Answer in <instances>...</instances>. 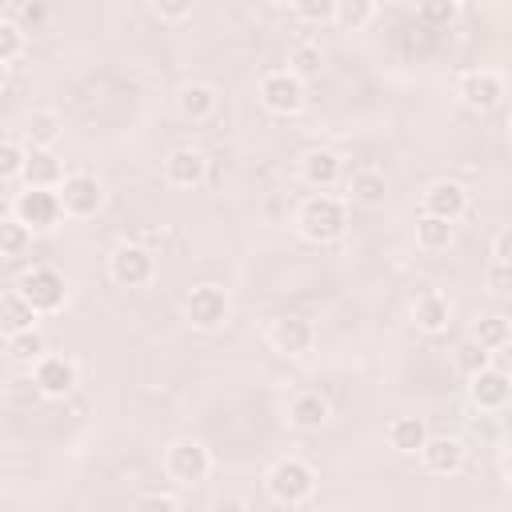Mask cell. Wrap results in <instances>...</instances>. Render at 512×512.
<instances>
[{
    "mask_svg": "<svg viewBox=\"0 0 512 512\" xmlns=\"http://www.w3.org/2000/svg\"><path fill=\"white\" fill-rule=\"evenodd\" d=\"M300 240L308 244H332L348 232V204L344 196H332V192H312L296 204V216H292Z\"/></svg>",
    "mask_w": 512,
    "mask_h": 512,
    "instance_id": "1",
    "label": "cell"
},
{
    "mask_svg": "<svg viewBox=\"0 0 512 512\" xmlns=\"http://www.w3.org/2000/svg\"><path fill=\"white\" fill-rule=\"evenodd\" d=\"M264 492L272 504L280 508H300L316 496V468L300 456H280L268 472H264Z\"/></svg>",
    "mask_w": 512,
    "mask_h": 512,
    "instance_id": "2",
    "label": "cell"
},
{
    "mask_svg": "<svg viewBox=\"0 0 512 512\" xmlns=\"http://www.w3.org/2000/svg\"><path fill=\"white\" fill-rule=\"evenodd\" d=\"M16 292L28 300V308L36 316H56L68 304V276L60 268H52V264H32V268L20 272Z\"/></svg>",
    "mask_w": 512,
    "mask_h": 512,
    "instance_id": "3",
    "label": "cell"
},
{
    "mask_svg": "<svg viewBox=\"0 0 512 512\" xmlns=\"http://www.w3.org/2000/svg\"><path fill=\"white\" fill-rule=\"evenodd\" d=\"M164 476L180 488H196L212 476V452L196 436H180L164 448Z\"/></svg>",
    "mask_w": 512,
    "mask_h": 512,
    "instance_id": "4",
    "label": "cell"
},
{
    "mask_svg": "<svg viewBox=\"0 0 512 512\" xmlns=\"http://www.w3.org/2000/svg\"><path fill=\"white\" fill-rule=\"evenodd\" d=\"M256 100L264 112L272 116H296L308 100V88L304 80H296L288 68H268L260 80H256Z\"/></svg>",
    "mask_w": 512,
    "mask_h": 512,
    "instance_id": "5",
    "label": "cell"
},
{
    "mask_svg": "<svg viewBox=\"0 0 512 512\" xmlns=\"http://www.w3.org/2000/svg\"><path fill=\"white\" fill-rule=\"evenodd\" d=\"M56 200H60L64 220H92L104 208L108 192H104L100 176H92V172H68L60 180V188H56Z\"/></svg>",
    "mask_w": 512,
    "mask_h": 512,
    "instance_id": "6",
    "label": "cell"
},
{
    "mask_svg": "<svg viewBox=\"0 0 512 512\" xmlns=\"http://www.w3.org/2000/svg\"><path fill=\"white\" fill-rule=\"evenodd\" d=\"M108 276L120 288H148L156 280V256L140 240H124L108 252Z\"/></svg>",
    "mask_w": 512,
    "mask_h": 512,
    "instance_id": "7",
    "label": "cell"
},
{
    "mask_svg": "<svg viewBox=\"0 0 512 512\" xmlns=\"http://www.w3.org/2000/svg\"><path fill=\"white\" fill-rule=\"evenodd\" d=\"M228 316H232V296L220 284H196L184 296V320L196 332H216V328L228 324Z\"/></svg>",
    "mask_w": 512,
    "mask_h": 512,
    "instance_id": "8",
    "label": "cell"
},
{
    "mask_svg": "<svg viewBox=\"0 0 512 512\" xmlns=\"http://www.w3.org/2000/svg\"><path fill=\"white\" fill-rule=\"evenodd\" d=\"M32 384L44 400H64L72 396V388L80 384V368L76 360H68L64 352H44L36 364H32Z\"/></svg>",
    "mask_w": 512,
    "mask_h": 512,
    "instance_id": "9",
    "label": "cell"
},
{
    "mask_svg": "<svg viewBox=\"0 0 512 512\" xmlns=\"http://www.w3.org/2000/svg\"><path fill=\"white\" fill-rule=\"evenodd\" d=\"M468 384V404L476 408V412H484V416H496V412H504L508 408V396H512V380H508V372L504 368H496V364H488V368H480V372H472V376H464Z\"/></svg>",
    "mask_w": 512,
    "mask_h": 512,
    "instance_id": "10",
    "label": "cell"
},
{
    "mask_svg": "<svg viewBox=\"0 0 512 512\" xmlns=\"http://www.w3.org/2000/svg\"><path fill=\"white\" fill-rule=\"evenodd\" d=\"M456 96L472 112H492L504 100V72H496V68H468L456 80Z\"/></svg>",
    "mask_w": 512,
    "mask_h": 512,
    "instance_id": "11",
    "label": "cell"
},
{
    "mask_svg": "<svg viewBox=\"0 0 512 512\" xmlns=\"http://www.w3.org/2000/svg\"><path fill=\"white\" fill-rule=\"evenodd\" d=\"M268 348L276 352V356H284V360H300V356H308L312 348H316V328H312V320H304V316H276L272 324H268Z\"/></svg>",
    "mask_w": 512,
    "mask_h": 512,
    "instance_id": "12",
    "label": "cell"
},
{
    "mask_svg": "<svg viewBox=\"0 0 512 512\" xmlns=\"http://www.w3.org/2000/svg\"><path fill=\"white\" fill-rule=\"evenodd\" d=\"M12 216H16L32 236H36V232H48V228H56V224L64 220L56 192H44V188H24V192H16Z\"/></svg>",
    "mask_w": 512,
    "mask_h": 512,
    "instance_id": "13",
    "label": "cell"
},
{
    "mask_svg": "<svg viewBox=\"0 0 512 512\" xmlns=\"http://www.w3.org/2000/svg\"><path fill=\"white\" fill-rule=\"evenodd\" d=\"M208 180V156L192 144H180L164 156V184L168 188H180V192H192Z\"/></svg>",
    "mask_w": 512,
    "mask_h": 512,
    "instance_id": "14",
    "label": "cell"
},
{
    "mask_svg": "<svg viewBox=\"0 0 512 512\" xmlns=\"http://www.w3.org/2000/svg\"><path fill=\"white\" fill-rule=\"evenodd\" d=\"M464 212H468V188L456 180H432L420 192V216H436V220L456 224Z\"/></svg>",
    "mask_w": 512,
    "mask_h": 512,
    "instance_id": "15",
    "label": "cell"
},
{
    "mask_svg": "<svg viewBox=\"0 0 512 512\" xmlns=\"http://www.w3.org/2000/svg\"><path fill=\"white\" fill-rule=\"evenodd\" d=\"M416 456H420V468L428 476H456V472H464L468 448L460 436H428Z\"/></svg>",
    "mask_w": 512,
    "mask_h": 512,
    "instance_id": "16",
    "label": "cell"
},
{
    "mask_svg": "<svg viewBox=\"0 0 512 512\" xmlns=\"http://www.w3.org/2000/svg\"><path fill=\"white\" fill-rule=\"evenodd\" d=\"M340 172H344V160L340 152L332 148H308L300 160H296V176L312 188V192H328L340 184Z\"/></svg>",
    "mask_w": 512,
    "mask_h": 512,
    "instance_id": "17",
    "label": "cell"
},
{
    "mask_svg": "<svg viewBox=\"0 0 512 512\" xmlns=\"http://www.w3.org/2000/svg\"><path fill=\"white\" fill-rule=\"evenodd\" d=\"M216 108H220V88H216V84H204V80L180 84V92H176V112H180V120L204 124V120L216 116Z\"/></svg>",
    "mask_w": 512,
    "mask_h": 512,
    "instance_id": "18",
    "label": "cell"
},
{
    "mask_svg": "<svg viewBox=\"0 0 512 512\" xmlns=\"http://www.w3.org/2000/svg\"><path fill=\"white\" fill-rule=\"evenodd\" d=\"M64 176H68V172H64V164H60V156H56V152L24 148V172H20L24 188H44V192H56Z\"/></svg>",
    "mask_w": 512,
    "mask_h": 512,
    "instance_id": "19",
    "label": "cell"
},
{
    "mask_svg": "<svg viewBox=\"0 0 512 512\" xmlns=\"http://www.w3.org/2000/svg\"><path fill=\"white\" fill-rule=\"evenodd\" d=\"M412 324H416V332H424V336L444 332V328L452 324V300H448L444 292H436V288L420 292V296L412 300Z\"/></svg>",
    "mask_w": 512,
    "mask_h": 512,
    "instance_id": "20",
    "label": "cell"
},
{
    "mask_svg": "<svg viewBox=\"0 0 512 512\" xmlns=\"http://www.w3.org/2000/svg\"><path fill=\"white\" fill-rule=\"evenodd\" d=\"M388 200V180L384 172L376 168H356L344 184V204H356V208H384Z\"/></svg>",
    "mask_w": 512,
    "mask_h": 512,
    "instance_id": "21",
    "label": "cell"
},
{
    "mask_svg": "<svg viewBox=\"0 0 512 512\" xmlns=\"http://www.w3.org/2000/svg\"><path fill=\"white\" fill-rule=\"evenodd\" d=\"M328 420H332L328 396H320V392H296V396H292V404H288V424H292L296 432H320Z\"/></svg>",
    "mask_w": 512,
    "mask_h": 512,
    "instance_id": "22",
    "label": "cell"
},
{
    "mask_svg": "<svg viewBox=\"0 0 512 512\" xmlns=\"http://www.w3.org/2000/svg\"><path fill=\"white\" fill-rule=\"evenodd\" d=\"M428 436H432V432H428L424 416H392V420L384 424V440H388V448L400 452V456H416Z\"/></svg>",
    "mask_w": 512,
    "mask_h": 512,
    "instance_id": "23",
    "label": "cell"
},
{
    "mask_svg": "<svg viewBox=\"0 0 512 512\" xmlns=\"http://www.w3.org/2000/svg\"><path fill=\"white\" fill-rule=\"evenodd\" d=\"M60 136H64V120H60L56 108H32L28 112V120H24V148L52 152Z\"/></svg>",
    "mask_w": 512,
    "mask_h": 512,
    "instance_id": "24",
    "label": "cell"
},
{
    "mask_svg": "<svg viewBox=\"0 0 512 512\" xmlns=\"http://www.w3.org/2000/svg\"><path fill=\"white\" fill-rule=\"evenodd\" d=\"M28 328H40V316L28 308V300L20 292H0V336L8 340Z\"/></svg>",
    "mask_w": 512,
    "mask_h": 512,
    "instance_id": "25",
    "label": "cell"
},
{
    "mask_svg": "<svg viewBox=\"0 0 512 512\" xmlns=\"http://www.w3.org/2000/svg\"><path fill=\"white\" fill-rule=\"evenodd\" d=\"M468 340H476L484 352H500V348H508V340H512V324H508V316H504V312L476 316V324H472Z\"/></svg>",
    "mask_w": 512,
    "mask_h": 512,
    "instance_id": "26",
    "label": "cell"
},
{
    "mask_svg": "<svg viewBox=\"0 0 512 512\" xmlns=\"http://www.w3.org/2000/svg\"><path fill=\"white\" fill-rule=\"evenodd\" d=\"M320 68H324V48L316 44V40H296L292 48H288V72L296 76V80H312V76H320Z\"/></svg>",
    "mask_w": 512,
    "mask_h": 512,
    "instance_id": "27",
    "label": "cell"
},
{
    "mask_svg": "<svg viewBox=\"0 0 512 512\" xmlns=\"http://www.w3.org/2000/svg\"><path fill=\"white\" fill-rule=\"evenodd\" d=\"M376 4L372 0H336L332 4V24L336 28H344V32H360L364 24H372L376 20Z\"/></svg>",
    "mask_w": 512,
    "mask_h": 512,
    "instance_id": "28",
    "label": "cell"
},
{
    "mask_svg": "<svg viewBox=\"0 0 512 512\" xmlns=\"http://www.w3.org/2000/svg\"><path fill=\"white\" fill-rule=\"evenodd\" d=\"M456 236V224L436 220V216H416V248L424 252H444Z\"/></svg>",
    "mask_w": 512,
    "mask_h": 512,
    "instance_id": "29",
    "label": "cell"
},
{
    "mask_svg": "<svg viewBox=\"0 0 512 512\" xmlns=\"http://www.w3.org/2000/svg\"><path fill=\"white\" fill-rule=\"evenodd\" d=\"M28 248H32V232L12 212L0 216V260H20L28 256Z\"/></svg>",
    "mask_w": 512,
    "mask_h": 512,
    "instance_id": "30",
    "label": "cell"
},
{
    "mask_svg": "<svg viewBox=\"0 0 512 512\" xmlns=\"http://www.w3.org/2000/svg\"><path fill=\"white\" fill-rule=\"evenodd\" d=\"M44 352H48V340H44V332H40V328H28V332L8 336V356H12L16 364H28V368H32Z\"/></svg>",
    "mask_w": 512,
    "mask_h": 512,
    "instance_id": "31",
    "label": "cell"
},
{
    "mask_svg": "<svg viewBox=\"0 0 512 512\" xmlns=\"http://www.w3.org/2000/svg\"><path fill=\"white\" fill-rule=\"evenodd\" d=\"M28 48V32L12 20V16H0V64L8 68L12 60H20Z\"/></svg>",
    "mask_w": 512,
    "mask_h": 512,
    "instance_id": "32",
    "label": "cell"
},
{
    "mask_svg": "<svg viewBox=\"0 0 512 512\" xmlns=\"http://www.w3.org/2000/svg\"><path fill=\"white\" fill-rule=\"evenodd\" d=\"M452 364H456V372L460 376H472V372H480V368H488L492 364V352H484L476 340H460L456 348H452Z\"/></svg>",
    "mask_w": 512,
    "mask_h": 512,
    "instance_id": "33",
    "label": "cell"
},
{
    "mask_svg": "<svg viewBox=\"0 0 512 512\" xmlns=\"http://www.w3.org/2000/svg\"><path fill=\"white\" fill-rule=\"evenodd\" d=\"M456 16H460V4L456 0H428V4L416 8V20L424 28H448Z\"/></svg>",
    "mask_w": 512,
    "mask_h": 512,
    "instance_id": "34",
    "label": "cell"
},
{
    "mask_svg": "<svg viewBox=\"0 0 512 512\" xmlns=\"http://www.w3.org/2000/svg\"><path fill=\"white\" fill-rule=\"evenodd\" d=\"M288 16H296L300 24L324 28V24H332V4L328 0H296V4H288Z\"/></svg>",
    "mask_w": 512,
    "mask_h": 512,
    "instance_id": "35",
    "label": "cell"
},
{
    "mask_svg": "<svg viewBox=\"0 0 512 512\" xmlns=\"http://www.w3.org/2000/svg\"><path fill=\"white\" fill-rule=\"evenodd\" d=\"M20 172H24V144L0 140V184L20 180Z\"/></svg>",
    "mask_w": 512,
    "mask_h": 512,
    "instance_id": "36",
    "label": "cell"
},
{
    "mask_svg": "<svg viewBox=\"0 0 512 512\" xmlns=\"http://www.w3.org/2000/svg\"><path fill=\"white\" fill-rule=\"evenodd\" d=\"M484 288L492 300H508L512 292V264H488L484 268Z\"/></svg>",
    "mask_w": 512,
    "mask_h": 512,
    "instance_id": "37",
    "label": "cell"
},
{
    "mask_svg": "<svg viewBox=\"0 0 512 512\" xmlns=\"http://www.w3.org/2000/svg\"><path fill=\"white\" fill-rule=\"evenodd\" d=\"M128 512H180V500L168 496V492H144V496L132 500Z\"/></svg>",
    "mask_w": 512,
    "mask_h": 512,
    "instance_id": "38",
    "label": "cell"
},
{
    "mask_svg": "<svg viewBox=\"0 0 512 512\" xmlns=\"http://www.w3.org/2000/svg\"><path fill=\"white\" fill-rule=\"evenodd\" d=\"M148 12H152L156 20H164V24H176V20H188V16H192V0H180V4L156 0V4H148Z\"/></svg>",
    "mask_w": 512,
    "mask_h": 512,
    "instance_id": "39",
    "label": "cell"
},
{
    "mask_svg": "<svg viewBox=\"0 0 512 512\" xmlns=\"http://www.w3.org/2000/svg\"><path fill=\"white\" fill-rule=\"evenodd\" d=\"M508 248H512V228L504 224V228H496V236H492V260H488V264H512Z\"/></svg>",
    "mask_w": 512,
    "mask_h": 512,
    "instance_id": "40",
    "label": "cell"
},
{
    "mask_svg": "<svg viewBox=\"0 0 512 512\" xmlns=\"http://www.w3.org/2000/svg\"><path fill=\"white\" fill-rule=\"evenodd\" d=\"M44 16H48V8H44V4H20V8H16V16H12V20H16V24H20V28H24V32H28V24H32V28H36V24H40V20H44Z\"/></svg>",
    "mask_w": 512,
    "mask_h": 512,
    "instance_id": "41",
    "label": "cell"
},
{
    "mask_svg": "<svg viewBox=\"0 0 512 512\" xmlns=\"http://www.w3.org/2000/svg\"><path fill=\"white\" fill-rule=\"evenodd\" d=\"M208 512H252V508H248L244 496H232V492H228V496H216V500L208 504Z\"/></svg>",
    "mask_w": 512,
    "mask_h": 512,
    "instance_id": "42",
    "label": "cell"
},
{
    "mask_svg": "<svg viewBox=\"0 0 512 512\" xmlns=\"http://www.w3.org/2000/svg\"><path fill=\"white\" fill-rule=\"evenodd\" d=\"M4 72H8V68H4V64H0V88H4Z\"/></svg>",
    "mask_w": 512,
    "mask_h": 512,
    "instance_id": "43",
    "label": "cell"
}]
</instances>
